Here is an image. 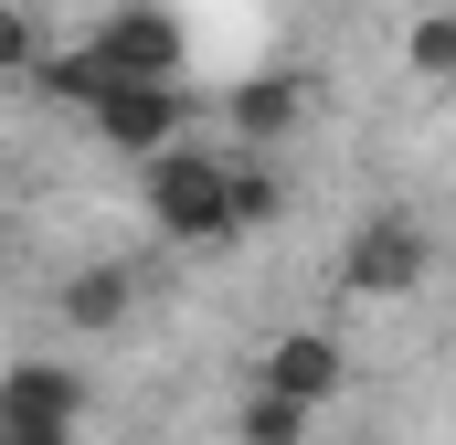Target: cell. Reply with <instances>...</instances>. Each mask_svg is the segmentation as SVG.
Segmentation results:
<instances>
[{"mask_svg": "<svg viewBox=\"0 0 456 445\" xmlns=\"http://www.w3.org/2000/svg\"><path fill=\"white\" fill-rule=\"evenodd\" d=\"M233 213H244V233H265V222L287 213V191H276L265 170H233Z\"/></svg>", "mask_w": 456, "mask_h": 445, "instance_id": "cell-11", "label": "cell"}, {"mask_svg": "<svg viewBox=\"0 0 456 445\" xmlns=\"http://www.w3.org/2000/svg\"><path fill=\"white\" fill-rule=\"evenodd\" d=\"M224 117H233V138H287V127L308 117V75H287V64H276V75H244L224 96Z\"/></svg>", "mask_w": 456, "mask_h": 445, "instance_id": "cell-8", "label": "cell"}, {"mask_svg": "<svg viewBox=\"0 0 456 445\" xmlns=\"http://www.w3.org/2000/svg\"><path fill=\"white\" fill-rule=\"evenodd\" d=\"M255 382H265V392H297L308 414H330L340 382H350V350L330 329H276L265 350H255Z\"/></svg>", "mask_w": 456, "mask_h": 445, "instance_id": "cell-5", "label": "cell"}, {"mask_svg": "<svg viewBox=\"0 0 456 445\" xmlns=\"http://www.w3.org/2000/svg\"><path fill=\"white\" fill-rule=\"evenodd\" d=\"M138 170H149V222L170 244H233L244 233V213H233V159H213V149H159Z\"/></svg>", "mask_w": 456, "mask_h": 445, "instance_id": "cell-2", "label": "cell"}, {"mask_svg": "<svg viewBox=\"0 0 456 445\" xmlns=\"http://www.w3.org/2000/svg\"><path fill=\"white\" fill-rule=\"evenodd\" d=\"M403 64H414L425 85H456V11H425V21L403 32Z\"/></svg>", "mask_w": 456, "mask_h": 445, "instance_id": "cell-10", "label": "cell"}, {"mask_svg": "<svg viewBox=\"0 0 456 445\" xmlns=\"http://www.w3.org/2000/svg\"><path fill=\"white\" fill-rule=\"evenodd\" d=\"M0 425H86V382H75L64 360H11Z\"/></svg>", "mask_w": 456, "mask_h": 445, "instance_id": "cell-6", "label": "cell"}, {"mask_svg": "<svg viewBox=\"0 0 456 445\" xmlns=\"http://www.w3.org/2000/svg\"><path fill=\"white\" fill-rule=\"evenodd\" d=\"M436 276V244L414 213H361L340 244V297H414Z\"/></svg>", "mask_w": 456, "mask_h": 445, "instance_id": "cell-3", "label": "cell"}, {"mask_svg": "<svg viewBox=\"0 0 456 445\" xmlns=\"http://www.w3.org/2000/svg\"><path fill=\"white\" fill-rule=\"evenodd\" d=\"M0 445H86V425H0Z\"/></svg>", "mask_w": 456, "mask_h": 445, "instance_id": "cell-12", "label": "cell"}, {"mask_svg": "<svg viewBox=\"0 0 456 445\" xmlns=\"http://www.w3.org/2000/svg\"><path fill=\"white\" fill-rule=\"evenodd\" d=\"M0 64H43V43H32V21H21V11L0 21Z\"/></svg>", "mask_w": 456, "mask_h": 445, "instance_id": "cell-13", "label": "cell"}, {"mask_svg": "<svg viewBox=\"0 0 456 445\" xmlns=\"http://www.w3.org/2000/svg\"><path fill=\"white\" fill-rule=\"evenodd\" d=\"M43 85H53L64 107H86V96H107V85H181V21H170L159 0H117L64 64H43Z\"/></svg>", "mask_w": 456, "mask_h": 445, "instance_id": "cell-1", "label": "cell"}, {"mask_svg": "<svg viewBox=\"0 0 456 445\" xmlns=\"http://www.w3.org/2000/svg\"><path fill=\"white\" fill-rule=\"evenodd\" d=\"M308 425H319V414H308L297 392H265V382H244V414H233V435H244V445H308Z\"/></svg>", "mask_w": 456, "mask_h": 445, "instance_id": "cell-9", "label": "cell"}, {"mask_svg": "<svg viewBox=\"0 0 456 445\" xmlns=\"http://www.w3.org/2000/svg\"><path fill=\"white\" fill-rule=\"evenodd\" d=\"M86 127L117 159H159V149H181V85H107V96H86Z\"/></svg>", "mask_w": 456, "mask_h": 445, "instance_id": "cell-4", "label": "cell"}, {"mask_svg": "<svg viewBox=\"0 0 456 445\" xmlns=\"http://www.w3.org/2000/svg\"><path fill=\"white\" fill-rule=\"evenodd\" d=\"M53 308H64V329L107 339V329H127V308H138V276H127V265H75Z\"/></svg>", "mask_w": 456, "mask_h": 445, "instance_id": "cell-7", "label": "cell"}]
</instances>
